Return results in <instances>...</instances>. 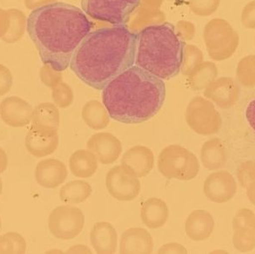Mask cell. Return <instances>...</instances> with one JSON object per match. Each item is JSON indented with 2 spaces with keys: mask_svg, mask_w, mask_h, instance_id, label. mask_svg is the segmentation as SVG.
Wrapping results in <instances>:
<instances>
[{
  "mask_svg": "<svg viewBox=\"0 0 255 254\" xmlns=\"http://www.w3.org/2000/svg\"><path fill=\"white\" fill-rule=\"evenodd\" d=\"M26 248L25 238L18 232H6L0 236V254H23Z\"/></svg>",
  "mask_w": 255,
  "mask_h": 254,
  "instance_id": "28",
  "label": "cell"
},
{
  "mask_svg": "<svg viewBox=\"0 0 255 254\" xmlns=\"http://www.w3.org/2000/svg\"><path fill=\"white\" fill-rule=\"evenodd\" d=\"M233 246L241 253H248L255 249V231L250 228L237 229L233 237Z\"/></svg>",
  "mask_w": 255,
  "mask_h": 254,
  "instance_id": "30",
  "label": "cell"
},
{
  "mask_svg": "<svg viewBox=\"0 0 255 254\" xmlns=\"http://www.w3.org/2000/svg\"><path fill=\"white\" fill-rule=\"evenodd\" d=\"M53 99L59 107L66 108L71 105L73 100V94L71 88L66 84H60L53 92Z\"/></svg>",
  "mask_w": 255,
  "mask_h": 254,
  "instance_id": "35",
  "label": "cell"
},
{
  "mask_svg": "<svg viewBox=\"0 0 255 254\" xmlns=\"http://www.w3.org/2000/svg\"><path fill=\"white\" fill-rule=\"evenodd\" d=\"M141 0H82V10L93 19L125 25Z\"/></svg>",
  "mask_w": 255,
  "mask_h": 254,
  "instance_id": "7",
  "label": "cell"
},
{
  "mask_svg": "<svg viewBox=\"0 0 255 254\" xmlns=\"http://www.w3.org/2000/svg\"><path fill=\"white\" fill-rule=\"evenodd\" d=\"M233 230L250 228L255 231V214L251 209H242L236 214L233 220Z\"/></svg>",
  "mask_w": 255,
  "mask_h": 254,
  "instance_id": "33",
  "label": "cell"
},
{
  "mask_svg": "<svg viewBox=\"0 0 255 254\" xmlns=\"http://www.w3.org/2000/svg\"><path fill=\"white\" fill-rule=\"evenodd\" d=\"M31 125L50 127L58 130L60 127L59 110L51 104H43L37 106L31 115Z\"/></svg>",
  "mask_w": 255,
  "mask_h": 254,
  "instance_id": "27",
  "label": "cell"
},
{
  "mask_svg": "<svg viewBox=\"0 0 255 254\" xmlns=\"http://www.w3.org/2000/svg\"><path fill=\"white\" fill-rule=\"evenodd\" d=\"M245 116H246L247 122L255 130V99L250 101V104L247 106Z\"/></svg>",
  "mask_w": 255,
  "mask_h": 254,
  "instance_id": "40",
  "label": "cell"
},
{
  "mask_svg": "<svg viewBox=\"0 0 255 254\" xmlns=\"http://www.w3.org/2000/svg\"><path fill=\"white\" fill-rule=\"evenodd\" d=\"M31 108L30 105L17 98H9L0 106V116L9 127L19 128L28 126L31 122Z\"/></svg>",
  "mask_w": 255,
  "mask_h": 254,
  "instance_id": "18",
  "label": "cell"
},
{
  "mask_svg": "<svg viewBox=\"0 0 255 254\" xmlns=\"http://www.w3.org/2000/svg\"><path fill=\"white\" fill-rule=\"evenodd\" d=\"M8 166V156L5 151L0 147V174L4 172Z\"/></svg>",
  "mask_w": 255,
  "mask_h": 254,
  "instance_id": "41",
  "label": "cell"
},
{
  "mask_svg": "<svg viewBox=\"0 0 255 254\" xmlns=\"http://www.w3.org/2000/svg\"><path fill=\"white\" fill-rule=\"evenodd\" d=\"M26 29L44 65L65 71L82 40L92 30V23L82 9L56 2L40 6L29 14Z\"/></svg>",
  "mask_w": 255,
  "mask_h": 254,
  "instance_id": "1",
  "label": "cell"
},
{
  "mask_svg": "<svg viewBox=\"0 0 255 254\" xmlns=\"http://www.w3.org/2000/svg\"><path fill=\"white\" fill-rule=\"evenodd\" d=\"M218 76V69L212 62H202L192 71L188 77L191 88L194 90H202L216 79Z\"/></svg>",
  "mask_w": 255,
  "mask_h": 254,
  "instance_id": "26",
  "label": "cell"
},
{
  "mask_svg": "<svg viewBox=\"0 0 255 254\" xmlns=\"http://www.w3.org/2000/svg\"><path fill=\"white\" fill-rule=\"evenodd\" d=\"M84 224L85 217L82 210L71 204L57 207L48 216V230L60 240H72L79 236Z\"/></svg>",
  "mask_w": 255,
  "mask_h": 254,
  "instance_id": "9",
  "label": "cell"
},
{
  "mask_svg": "<svg viewBox=\"0 0 255 254\" xmlns=\"http://www.w3.org/2000/svg\"><path fill=\"white\" fill-rule=\"evenodd\" d=\"M241 21L246 28L255 30V0L244 6L242 11Z\"/></svg>",
  "mask_w": 255,
  "mask_h": 254,
  "instance_id": "36",
  "label": "cell"
},
{
  "mask_svg": "<svg viewBox=\"0 0 255 254\" xmlns=\"http://www.w3.org/2000/svg\"><path fill=\"white\" fill-rule=\"evenodd\" d=\"M153 249V238L145 229H128L121 237L120 253L122 254H149Z\"/></svg>",
  "mask_w": 255,
  "mask_h": 254,
  "instance_id": "17",
  "label": "cell"
},
{
  "mask_svg": "<svg viewBox=\"0 0 255 254\" xmlns=\"http://www.w3.org/2000/svg\"><path fill=\"white\" fill-rule=\"evenodd\" d=\"M186 122L194 132L202 135H214L222 125L221 115L212 102L202 97H195L187 105Z\"/></svg>",
  "mask_w": 255,
  "mask_h": 254,
  "instance_id": "8",
  "label": "cell"
},
{
  "mask_svg": "<svg viewBox=\"0 0 255 254\" xmlns=\"http://www.w3.org/2000/svg\"><path fill=\"white\" fill-rule=\"evenodd\" d=\"M90 242L97 254H115L118 244L117 230L105 221L94 224L90 232Z\"/></svg>",
  "mask_w": 255,
  "mask_h": 254,
  "instance_id": "20",
  "label": "cell"
},
{
  "mask_svg": "<svg viewBox=\"0 0 255 254\" xmlns=\"http://www.w3.org/2000/svg\"><path fill=\"white\" fill-rule=\"evenodd\" d=\"M215 228V220L209 212L198 209L192 212L185 222L187 237L193 242L207 240Z\"/></svg>",
  "mask_w": 255,
  "mask_h": 254,
  "instance_id": "19",
  "label": "cell"
},
{
  "mask_svg": "<svg viewBox=\"0 0 255 254\" xmlns=\"http://www.w3.org/2000/svg\"><path fill=\"white\" fill-rule=\"evenodd\" d=\"M179 37L183 40H191L194 37L195 27L191 22L187 21H180L177 24V29L176 30Z\"/></svg>",
  "mask_w": 255,
  "mask_h": 254,
  "instance_id": "37",
  "label": "cell"
},
{
  "mask_svg": "<svg viewBox=\"0 0 255 254\" xmlns=\"http://www.w3.org/2000/svg\"><path fill=\"white\" fill-rule=\"evenodd\" d=\"M240 95V88L232 77H221L213 81L204 90V97L223 110L233 107Z\"/></svg>",
  "mask_w": 255,
  "mask_h": 254,
  "instance_id": "14",
  "label": "cell"
},
{
  "mask_svg": "<svg viewBox=\"0 0 255 254\" xmlns=\"http://www.w3.org/2000/svg\"><path fill=\"white\" fill-rule=\"evenodd\" d=\"M204 39L211 59L222 61L235 54L240 42L238 32L227 20L213 19L204 31Z\"/></svg>",
  "mask_w": 255,
  "mask_h": 254,
  "instance_id": "6",
  "label": "cell"
},
{
  "mask_svg": "<svg viewBox=\"0 0 255 254\" xmlns=\"http://www.w3.org/2000/svg\"><path fill=\"white\" fill-rule=\"evenodd\" d=\"M185 42L169 22L148 25L137 33L135 64L162 80L178 75Z\"/></svg>",
  "mask_w": 255,
  "mask_h": 254,
  "instance_id": "4",
  "label": "cell"
},
{
  "mask_svg": "<svg viewBox=\"0 0 255 254\" xmlns=\"http://www.w3.org/2000/svg\"><path fill=\"white\" fill-rule=\"evenodd\" d=\"M82 119L88 127L95 130H103L110 124L108 111L100 102L92 100L82 109Z\"/></svg>",
  "mask_w": 255,
  "mask_h": 254,
  "instance_id": "24",
  "label": "cell"
},
{
  "mask_svg": "<svg viewBox=\"0 0 255 254\" xmlns=\"http://www.w3.org/2000/svg\"><path fill=\"white\" fill-rule=\"evenodd\" d=\"M221 0H190L192 10L200 16H208L216 11Z\"/></svg>",
  "mask_w": 255,
  "mask_h": 254,
  "instance_id": "34",
  "label": "cell"
},
{
  "mask_svg": "<svg viewBox=\"0 0 255 254\" xmlns=\"http://www.w3.org/2000/svg\"><path fill=\"white\" fill-rule=\"evenodd\" d=\"M87 147L96 156L102 164H112L120 158L122 144L116 135L109 132H99L92 135Z\"/></svg>",
  "mask_w": 255,
  "mask_h": 254,
  "instance_id": "13",
  "label": "cell"
},
{
  "mask_svg": "<svg viewBox=\"0 0 255 254\" xmlns=\"http://www.w3.org/2000/svg\"><path fill=\"white\" fill-rule=\"evenodd\" d=\"M2 192H3V182H2V180L0 178V196L2 194Z\"/></svg>",
  "mask_w": 255,
  "mask_h": 254,
  "instance_id": "44",
  "label": "cell"
},
{
  "mask_svg": "<svg viewBox=\"0 0 255 254\" xmlns=\"http://www.w3.org/2000/svg\"><path fill=\"white\" fill-rule=\"evenodd\" d=\"M58 130L31 125L25 138L26 150L36 158L51 155L59 146Z\"/></svg>",
  "mask_w": 255,
  "mask_h": 254,
  "instance_id": "11",
  "label": "cell"
},
{
  "mask_svg": "<svg viewBox=\"0 0 255 254\" xmlns=\"http://www.w3.org/2000/svg\"><path fill=\"white\" fill-rule=\"evenodd\" d=\"M137 33L125 25L90 31L74 53L70 67L81 81L101 91L135 65Z\"/></svg>",
  "mask_w": 255,
  "mask_h": 254,
  "instance_id": "2",
  "label": "cell"
},
{
  "mask_svg": "<svg viewBox=\"0 0 255 254\" xmlns=\"http://www.w3.org/2000/svg\"><path fill=\"white\" fill-rule=\"evenodd\" d=\"M46 70L43 76V82H45L46 85L49 87L56 84V82L60 79V75H56L57 72L59 71H54L53 68L50 67L49 65H45Z\"/></svg>",
  "mask_w": 255,
  "mask_h": 254,
  "instance_id": "39",
  "label": "cell"
},
{
  "mask_svg": "<svg viewBox=\"0 0 255 254\" xmlns=\"http://www.w3.org/2000/svg\"><path fill=\"white\" fill-rule=\"evenodd\" d=\"M204 60V55L196 46L189 45L184 48V56L181 71L185 76H189L192 71Z\"/></svg>",
  "mask_w": 255,
  "mask_h": 254,
  "instance_id": "31",
  "label": "cell"
},
{
  "mask_svg": "<svg viewBox=\"0 0 255 254\" xmlns=\"http://www.w3.org/2000/svg\"><path fill=\"white\" fill-rule=\"evenodd\" d=\"M246 189L247 197L250 201V203L255 205V181L247 186Z\"/></svg>",
  "mask_w": 255,
  "mask_h": 254,
  "instance_id": "43",
  "label": "cell"
},
{
  "mask_svg": "<svg viewBox=\"0 0 255 254\" xmlns=\"http://www.w3.org/2000/svg\"><path fill=\"white\" fill-rule=\"evenodd\" d=\"M158 254H187V249L183 246L176 243L164 244L158 250Z\"/></svg>",
  "mask_w": 255,
  "mask_h": 254,
  "instance_id": "38",
  "label": "cell"
},
{
  "mask_svg": "<svg viewBox=\"0 0 255 254\" xmlns=\"http://www.w3.org/2000/svg\"><path fill=\"white\" fill-rule=\"evenodd\" d=\"M170 212L167 204L158 198H147L141 208L142 223L151 230L161 228L167 222Z\"/></svg>",
  "mask_w": 255,
  "mask_h": 254,
  "instance_id": "21",
  "label": "cell"
},
{
  "mask_svg": "<svg viewBox=\"0 0 255 254\" xmlns=\"http://www.w3.org/2000/svg\"><path fill=\"white\" fill-rule=\"evenodd\" d=\"M34 175L40 186L54 189L65 182L68 176V171L62 161L56 158H47L37 163Z\"/></svg>",
  "mask_w": 255,
  "mask_h": 254,
  "instance_id": "15",
  "label": "cell"
},
{
  "mask_svg": "<svg viewBox=\"0 0 255 254\" xmlns=\"http://www.w3.org/2000/svg\"><path fill=\"white\" fill-rule=\"evenodd\" d=\"M102 99L111 118L123 124H140L161 110L165 85L159 77L132 65L105 86Z\"/></svg>",
  "mask_w": 255,
  "mask_h": 254,
  "instance_id": "3",
  "label": "cell"
},
{
  "mask_svg": "<svg viewBox=\"0 0 255 254\" xmlns=\"http://www.w3.org/2000/svg\"><path fill=\"white\" fill-rule=\"evenodd\" d=\"M157 166L164 177L179 181L193 180L200 169L199 159L194 153L177 144H171L162 150Z\"/></svg>",
  "mask_w": 255,
  "mask_h": 254,
  "instance_id": "5",
  "label": "cell"
},
{
  "mask_svg": "<svg viewBox=\"0 0 255 254\" xmlns=\"http://www.w3.org/2000/svg\"><path fill=\"white\" fill-rule=\"evenodd\" d=\"M237 191L235 178L227 170L213 172L204 181V195L213 203H227L234 198Z\"/></svg>",
  "mask_w": 255,
  "mask_h": 254,
  "instance_id": "12",
  "label": "cell"
},
{
  "mask_svg": "<svg viewBox=\"0 0 255 254\" xmlns=\"http://www.w3.org/2000/svg\"><path fill=\"white\" fill-rule=\"evenodd\" d=\"M1 226H2V222H1V219H0V230H1Z\"/></svg>",
  "mask_w": 255,
  "mask_h": 254,
  "instance_id": "45",
  "label": "cell"
},
{
  "mask_svg": "<svg viewBox=\"0 0 255 254\" xmlns=\"http://www.w3.org/2000/svg\"></svg>",
  "mask_w": 255,
  "mask_h": 254,
  "instance_id": "46",
  "label": "cell"
},
{
  "mask_svg": "<svg viewBox=\"0 0 255 254\" xmlns=\"http://www.w3.org/2000/svg\"><path fill=\"white\" fill-rule=\"evenodd\" d=\"M202 164L206 169L216 170L225 166L227 161V151L224 143L218 138L205 141L200 151Z\"/></svg>",
  "mask_w": 255,
  "mask_h": 254,
  "instance_id": "22",
  "label": "cell"
},
{
  "mask_svg": "<svg viewBox=\"0 0 255 254\" xmlns=\"http://www.w3.org/2000/svg\"><path fill=\"white\" fill-rule=\"evenodd\" d=\"M67 253L68 254H92V251L85 245H76L69 249Z\"/></svg>",
  "mask_w": 255,
  "mask_h": 254,
  "instance_id": "42",
  "label": "cell"
},
{
  "mask_svg": "<svg viewBox=\"0 0 255 254\" xmlns=\"http://www.w3.org/2000/svg\"><path fill=\"white\" fill-rule=\"evenodd\" d=\"M92 194V186L85 181H70L60 188V199L65 204H78L88 200Z\"/></svg>",
  "mask_w": 255,
  "mask_h": 254,
  "instance_id": "25",
  "label": "cell"
},
{
  "mask_svg": "<svg viewBox=\"0 0 255 254\" xmlns=\"http://www.w3.org/2000/svg\"><path fill=\"white\" fill-rule=\"evenodd\" d=\"M122 164L137 177H145L152 171L154 166L153 151L142 145L134 146L124 153Z\"/></svg>",
  "mask_w": 255,
  "mask_h": 254,
  "instance_id": "16",
  "label": "cell"
},
{
  "mask_svg": "<svg viewBox=\"0 0 255 254\" xmlns=\"http://www.w3.org/2000/svg\"><path fill=\"white\" fill-rule=\"evenodd\" d=\"M237 177L242 187L246 188L255 181V161H246L237 169Z\"/></svg>",
  "mask_w": 255,
  "mask_h": 254,
  "instance_id": "32",
  "label": "cell"
},
{
  "mask_svg": "<svg viewBox=\"0 0 255 254\" xmlns=\"http://www.w3.org/2000/svg\"><path fill=\"white\" fill-rule=\"evenodd\" d=\"M105 185L111 197L122 202L134 200L141 191L139 178L122 164L109 170L105 177Z\"/></svg>",
  "mask_w": 255,
  "mask_h": 254,
  "instance_id": "10",
  "label": "cell"
},
{
  "mask_svg": "<svg viewBox=\"0 0 255 254\" xmlns=\"http://www.w3.org/2000/svg\"><path fill=\"white\" fill-rule=\"evenodd\" d=\"M99 161L90 150L79 149L71 154L69 166L72 175L76 177L87 179L96 173Z\"/></svg>",
  "mask_w": 255,
  "mask_h": 254,
  "instance_id": "23",
  "label": "cell"
},
{
  "mask_svg": "<svg viewBox=\"0 0 255 254\" xmlns=\"http://www.w3.org/2000/svg\"><path fill=\"white\" fill-rule=\"evenodd\" d=\"M236 75L238 82L245 88L255 87V54L248 55L240 59L237 66Z\"/></svg>",
  "mask_w": 255,
  "mask_h": 254,
  "instance_id": "29",
  "label": "cell"
}]
</instances>
